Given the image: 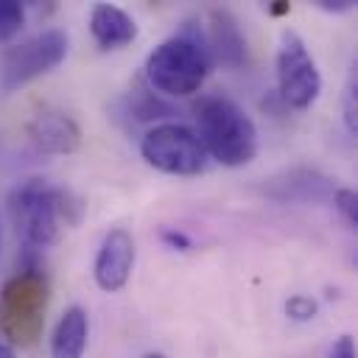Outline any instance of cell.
Instances as JSON below:
<instances>
[{"instance_id":"obj_12","label":"cell","mask_w":358,"mask_h":358,"mask_svg":"<svg viewBox=\"0 0 358 358\" xmlns=\"http://www.w3.org/2000/svg\"><path fill=\"white\" fill-rule=\"evenodd\" d=\"M87 336H90V319L81 305H70L53 333H50V358H81L87 350Z\"/></svg>"},{"instance_id":"obj_16","label":"cell","mask_w":358,"mask_h":358,"mask_svg":"<svg viewBox=\"0 0 358 358\" xmlns=\"http://www.w3.org/2000/svg\"><path fill=\"white\" fill-rule=\"evenodd\" d=\"M344 123L350 134H358V70L352 67L344 87Z\"/></svg>"},{"instance_id":"obj_18","label":"cell","mask_w":358,"mask_h":358,"mask_svg":"<svg viewBox=\"0 0 358 358\" xmlns=\"http://www.w3.org/2000/svg\"><path fill=\"white\" fill-rule=\"evenodd\" d=\"M316 310H319V305H316L310 296H305V294H294V296L285 302V313H288V319H294V322H310V319L316 316Z\"/></svg>"},{"instance_id":"obj_4","label":"cell","mask_w":358,"mask_h":358,"mask_svg":"<svg viewBox=\"0 0 358 358\" xmlns=\"http://www.w3.org/2000/svg\"><path fill=\"white\" fill-rule=\"evenodd\" d=\"M50 282L39 266H22L0 288V333L8 347H34L45 330Z\"/></svg>"},{"instance_id":"obj_5","label":"cell","mask_w":358,"mask_h":358,"mask_svg":"<svg viewBox=\"0 0 358 358\" xmlns=\"http://www.w3.org/2000/svg\"><path fill=\"white\" fill-rule=\"evenodd\" d=\"M70 50V36L62 28H48L0 53V92L8 95L39 76L56 70Z\"/></svg>"},{"instance_id":"obj_20","label":"cell","mask_w":358,"mask_h":358,"mask_svg":"<svg viewBox=\"0 0 358 358\" xmlns=\"http://www.w3.org/2000/svg\"><path fill=\"white\" fill-rule=\"evenodd\" d=\"M327 358H355V344H352V338H350V336H341V338L333 344V350H330Z\"/></svg>"},{"instance_id":"obj_13","label":"cell","mask_w":358,"mask_h":358,"mask_svg":"<svg viewBox=\"0 0 358 358\" xmlns=\"http://www.w3.org/2000/svg\"><path fill=\"white\" fill-rule=\"evenodd\" d=\"M268 193L280 201H310V199L319 201V199L333 193V182L319 171L294 168V171L282 173L280 179H274Z\"/></svg>"},{"instance_id":"obj_2","label":"cell","mask_w":358,"mask_h":358,"mask_svg":"<svg viewBox=\"0 0 358 358\" xmlns=\"http://www.w3.org/2000/svg\"><path fill=\"white\" fill-rule=\"evenodd\" d=\"M193 117L204 154L224 168H241L257 157V126L235 101L201 95L193 103Z\"/></svg>"},{"instance_id":"obj_14","label":"cell","mask_w":358,"mask_h":358,"mask_svg":"<svg viewBox=\"0 0 358 358\" xmlns=\"http://www.w3.org/2000/svg\"><path fill=\"white\" fill-rule=\"evenodd\" d=\"M123 103H126V115H129V117L134 115V120H154V117L171 115V106L162 103V101L154 95L151 87H143V84H137V87L126 95Z\"/></svg>"},{"instance_id":"obj_24","label":"cell","mask_w":358,"mask_h":358,"mask_svg":"<svg viewBox=\"0 0 358 358\" xmlns=\"http://www.w3.org/2000/svg\"><path fill=\"white\" fill-rule=\"evenodd\" d=\"M140 358H165L162 352H145V355H140Z\"/></svg>"},{"instance_id":"obj_21","label":"cell","mask_w":358,"mask_h":358,"mask_svg":"<svg viewBox=\"0 0 358 358\" xmlns=\"http://www.w3.org/2000/svg\"><path fill=\"white\" fill-rule=\"evenodd\" d=\"M316 8L330 11V14H341V11L352 8V0H316Z\"/></svg>"},{"instance_id":"obj_7","label":"cell","mask_w":358,"mask_h":358,"mask_svg":"<svg viewBox=\"0 0 358 358\" xmlns=\"http://www.w3.org/2000/svg\"><path fill=\"white\" fill-rule=\"evenodd\" d=\"M277 92L285 106L308 109L322 92L319 67L296 31H282L277 50Z\"/></svg>"},{"instance_id":"obj_9","label":"cell","mask_w":358,"mask_h":358,"mask_svg":"<svg viewBox=\"0 0 358 358\" xmlns=\"http://www.w3.org/2000/svg\"><path fill=\"white\" fill-rule=\"evenodd\" d=\"M28 140L45 154H73L81 145V129L64 109L42 106L25 126Z\"/></svg>"},{"instance_id":"obj_11","label":"cell","mask_w":358,"mask_h":358,"mask_svg":"<svg viewBox=\"0 0 358 358\" xmlns=\"http://www.w3.org/2000/svg\"><path fill=\"white\" fill-rule=\"evenodd\" d=\"M90 34L103 50H120L137 39V22L123 8L112 3H98L90 11Z\"/></svg>"},{"instance_id":"obj_22","label":"cell","mask_w":358,"mask_h":358,"mask_svg":"<svg viewBox=\"0 0 358 358\" xmlns=\"http://www.w3.org/2000/svg\"><path fill=\"white\" fill-rule=\"evenodd\" d=\"M291 11V3H285V0H274L271 6H268V14L271 17H282V14H288Z\"/></svg>"},{"instance_id":"obj_23","label":"cell","mask_w":358,"mask_h":358,"mask_svg":"<svg viewBox=\"0 0 358 358\" xmlns=\"http://www.w3.org/2000/svg\"><path fill=\"white\" fill-rule=\"evenodd\" d=\"M0 358H14V350L8 344H0Z\"/></svg>"},{"instance_id":"obj_8","label":"cell","mask_w":358,"mask_h":358,"mask_svg":"<svg viewBox=\"0 0 358 358\" xmlns=\"http://www.w3.org/2000/svg\"><path fill=\"white\" fill-rule=\"evenodd\" d=\"M134 257H137V249H134L131 232L123 227L109 229L103 235L98 255H95V263H92V277H95L98 288L109 291V294L120 291L131 277Z\"/></svg>"},{"instance_id":"obj_1","label":"cell","mask_w":358,"mask_h":358,"mask_svg":"<svg viewBox=\"0 0 358 358\" xmlns=\"http://www.w3.org/2000/svg\"><path fill=\"white\" fill-rule=\"evenodd\" d=\"M8 213L25 249H48L59 241V229L81 221L84 204L64 187H53L39 176L22 179L8 193Z\"/></svg>"},{"instance_id":"obj_19","label":"cell","mask_w":358,"mask_h":358,"mask_svg":"<svg viewBox=\"0 0 358 358\" xmlns=\"http://www.w3.org/2000/svg\"><path fill=\"white\" fill-rule=\"evenodd\" d=\"M168 246H173V249H179V252H185V249H190V238L185 235V232H176V229H162V235H159Z\"/></svg>"},{"instance_id":"obj_3","label":"cell","mask_w":358,"mask_h":358,"mask_svg":"<svg viewBox=\"0 0 358 358\" xmlns=\"http://www.w3.org/2000/svg\"><path fill=\"white\" fill-rule=\"evenodd\" d=\"M210 67H213V59L204 39L182 31L159 42L148 53L143 70L151 90L171 98H185L201 90V84L210 76Z\"/></svg>"},{"instance_id":"obj_6","label":"cell","mask_w":358,"mask_h":358,"mask_svg":"<svg viewBox=\"0 0 358 358\" xmlns=\"http://www.w3.org/2000/svg\"><path fill=\"white\" fill-rule=\"evenodd\" d=\"M143 159L171 176H196L207 168V154L193 129L182 123H157L140 140Z\"/></svg>"},{"instance_id":"obj_15","label":"cell","mask_w":358,"mask_h":358,"mask_svg":"<svg viewBox=\"0 0 358 358\" xmlns=\"http://www.w3.org/2000/svg\"><path fill=\"white\" fill-rule=\"evenodd\" d=\"M25 25V6L17 0H0V42H8Z\"/></svg>"},{"instance_id":"obj_10","label":"cell","mask_w":358,"mask_h":358,"mask_svg":"<svg viewBox=\"0 0 358 358\" xmlns=\"http://www.w3.org/2000/svg\"><path fill=\"white\" fill-rule=\"evenodd\" d=\"M204 45L210 50V59H215L227 67L246 64V56H249L246 36H243L238 20L227 8H213L210 11V31H207Z\"/></svg>"},{"instance_id":"obj_17","label":"cell","mask_w":358,"mask_h":358,"mask_svg":"<svg viewBox=\"0 0 358 358\" xmlns=\"http://www.w3.org/2000/svg\"><path fill=\"white\" fill-rule=\"evenodd\" d=\"M333 204H336V210L344 215V221H347L350 227H358V196H355L352 187H338V190H333Z\"/></svg>"}]
</instances>
